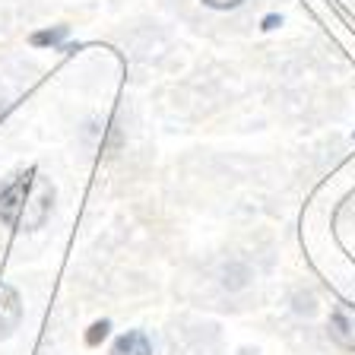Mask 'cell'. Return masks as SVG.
Returning <instances> with one entry per match:
<instances>
[{
	"mask_svg": "<svg viewBox=\"0 0 355 355\" xmlns=\"http://www.w3.org/2000/svg\"><path fill=\"white\" fill-rule=\"evenodd\" d=\"M54 191L38 171H26L0 193V219L7 222L10 229L29 232L38 229L48 213H51Z\"/></svg>",
	"mask_w": 355,
	"mask_h": 355,
	"instance_id": "1",
	"label": "cell"
},
{
	"mask_svg": "<svg viewBox=\"0 0 355 355\" xmlns=\"http://www.w3.org/2000/svg\"><path fill=\"white\" fill-rule=\"evenodd\" d=\"M330 336L343 349H355V308L336 304V311L330 314Z\"/></svg>",
	"mask_w": 355,
	"mask_h": 355,
	"instance_id": "2",
	"label": "cell"
},
{
	"mask_svg": "<svg viewBox=\"0 0 355 355\" xmlns=\"http://www.w3.org/2000/svg\"><path fill=\"white\" fill-rule=\"evenodd\" d=\"M19 324V295L10 286H0V340H7Z\"/></svg>",
	"mask_w": 355,
	"mask_h": 355,
	"instance_id": "3",
	"label": "cell"
},
{
	"mask_svg": "<svg viewBox=\"0 0 355 355\" xmlns=\"http://www.w3.org/2000/svg\"><path fill=\"white\" fill-rule=\"evenodd\" d=\"M111 355H153V346H149V340L140 330H130L114 343V352Z\"/></svg>",
	"mask_w": 355,
	"mask_h": 355,
	"instance_id": "4",
	"label": "cell"
},
{
	"mask_svg": "<svg viewBox=\"0 0 355 355\" xmlns=\"http://www.w3.org/2000/svg\"><path fill=\"white\" fill-rule=\"evenodd\" d=\"M64 35H67L64 26H58V29H51V32H35V35H32V44H58Z\"/></svg>",
	"mask_w": 355,
	"mask_h": 355,
	"instance_id": "5",
	"label": "cell"
},
{
	"mask_svg": "<svg viewBox=\"0 0 355 355\" xmlns=\"http://www.w3.org/2000/svg\"><path fill=\"white\" fill-rule=\"evenodd\" d=\"M105 333H108V320H98V324H92V330H89L86 343L89 346H98V343L105 340Z\"/></svg>",
	"mask_w": 355,
	"mask_h": 355,
	"instance_id": "6",
	"label": "cell"
},
{
	"mask_svg": "<svg viewBox=\"0 0 355 355\" xmlns=\"http://www.w3.org/2000/svg\"><path fill=\"white\" fill-rule=\"evenodd\" d=\"M207 7H216V10H232V7H238L241 0H203Z\"/></svg>",
	"mask_w": 355,
	"mask_h": 355,
	"instance_id": "7",
	"label": "cell"
}]
</instances>
